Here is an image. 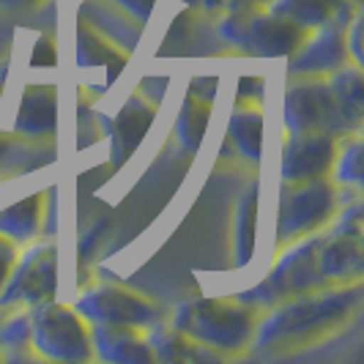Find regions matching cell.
<instances>
[{
  "mask_svg": "<svg viewBox=\"0 0 364 364\" xmlns=\"http://www.w3.org/2000/svg\"><path fill=\"white\" fill-rule=\"evenodd\" d=\"M176 328L186 337L198 340V346L236 350L247 346L250 337L255 334V315L244 304L205 299V301L186 304L176 318Z\"/></svg>",
  "mask_w": 364,
  "mask_h": 364,
  "instance_id": "cell-1",
  "label": "cell"
},
{
  "mask_svg": "<svg viewBox=\"0 0 364 364\" xmlns=\"http://www.w3.org/2000/svg\"><path fill=\"white\" fill-rule=\"evenodd\" d=\"M353 301H356L353 293H328V296L296 301L279 318H274V323L263 328V340H272V337L301 340L307 334H318L323 328L334 326L337 321H343L346 312L353 307Z\"/></svg>",
  "mask_w": 364,
  "mask_h": 364,
  "instance_id": "cell-2",
  "label": "cell"
},
{
  "mask_svg": "<svg viewBox=\"0 0 364 364\" xmlns=\"http://www.w3.org/2000/svg\"><path fill=\"white\" fill-rule=\"evenodd\" d=\"M31 337L53 359H85L91 356L88 331L69 307H44L33 315Z\"/></svg>",
  "mask_w": 364,
  "mask_h": 364,
  "instance_id": "cell-3",
  "label": "cell"
},
{
  "mask_svg": "<svg viewBox=\"0 0 364 364\" xmlns=\"http://www.w3.org/2000/svg\"><path fill=\"white\" fill-rule=\"evenodd\" d=\"M334 208L331 186L318 178H304L296 183V189L285 195L282 200V217H279V233L282 238L304 236L323 225Z\"/></svg>",
  "mask_w": 364,
  "mask_h": 364,
  "instance_id": "cell-4",
  "label": "cell"
},
{
  "mask_svg": "<svg viewBox=\"0 0 364 364\" xmlns=\"http://www.w3.org/2000/svg\"><path fill=\"white\" fill-rule=\"evenodd\" d=\"M80 310L99 323H129V326L148 323L156 315V307L151 301L112 285H99L85 293Z\"/></svg>",
  "mask_w": 364,
  "mask_h": 364,
  "instance_id": "cell-5",
  "label": "cell"
},
{
  "mask_svg": "<svg viewBox=\"0 0 364 364\" xmlns=\"http://www.w3.org/2000/svg\"><path fill=\"white\" fill-rule=\"evenodd\" d=\"M304 28L293 19L282 17V14H250L236 28V41H244L250 50L263 55H285L293 53L301 41Z\"/></svg>",
  "mask_w": 364,
  "mask_h": 364,
  "instance_id": "cell-6",
  "label": "cell"
},
{
  "mask_svg": "<svg viewBox=\"0 0 364 364\" xmlns=\"http://www.w3.org/2000/svg\"><path fill=\"white\" fill-rule=\"evenodd\" d=\"M334 118H343L334 91L321 82H301L288 96V124L293 132H323Z\"/></svg>",
  "mask_w": 364,
  "mask_h": 364,
  "instance_id": "cell-7",
  "label": "cell"
},
{
  "mask_svg": "<svg viewBox=\"0 0 364 364\" xmlns=\"http://www.w3.org/2000/svg\"><path fill=\"white\" fill-rule=\"evenodd\" d=\"M334 159V146L326 132H296L285 148V178H318Z\"/></svg>",
  "mask_w": 364,
  "mask_h": 364,
  "instance_id": "cell-8",
  "label": "cell"
},
{
  "mask_svg": "<svg viewBox=\"0 0 364 364\" xmlns=\"http://www.w3.org/2000/svg\"><path fill=\"white\" fill-rule=\"evenodd\" d=\"M55 291V252L53 247H38L14 274L11 288L3 301H44Z\"/></svg>",
  "mask_w": 364,
  "mask_h": 364,
  "instance_id": "cell-9",
  "label": "cell"
},
{
  "mask_svg": "<svg viewBox=\"0 0 364 364\" xmlns=\"http://www.w3.org/2000/svg\"><path fill=\"white\" fill-rule=\"evenodd\" d=\"M96 343L99 353L107 359H124V362H143L154 359L148 343L129 326V323H99L96 326Z\"/></svg>",
  "mask_w": 364,
  "mask_h": 364,
  "instance_id": "cell-10",
  "label": "cell"
},
{
  "mask_svg": "<svg viewBox=\"0 0 364 364\" xmlns=\"http://www.w3.org/2000/svg\"><path fill=\"white\" fill-rule=\"evenodd\" d=\"M151 118H154V107L148 105L143 99H132L127 107L121 109L118 121H115V159H127L129 154L137 148L140 137L148 132L151 127Z\"/></svg>",
  "mask_w": 364,
  "mask_h": 364,
  "instance_id": "cell-11",
  "label": "cell"
},
{
  "mask_svg": "<svg viewBox=\"0 0 364 364\" xmlns=\"http://www.w3.org/2000/svg\"><path fill=\"white\" fill-rule=\"evenodd\" d=\"M346 0H274V11L304 25H323L340 14Z\"/></svg>",
  "mask_w": 364,
  "mask_h": 364,
  "instance_id": "cell-12",
  "label": "cell"
},
{
  "mask_svg": "<svg viewBox=\"0 0 364 364\" xmlns=\"http://www.w3.org/2000/svg\"><path fill=\"white\" fill-rule=\"evenodd\" d=\"M343 55H346V25L318 33L307 55L299 60V69H328L337 66Z\"/></svg>",
  "mask_w": 364,
  "mask_h": 364,
  "instance_id": "cell-13",
  "label": "cell"
},
{
  "mask_svg": "<svg viewBox=\"0 0 364 364\" xmlns=\"http://www.w3.org/2000/svg\"><path fill=\"white\" fill-rule=\"evenodd\" d=\"M203 85L205 82H198L192 88V93L186 96V105H183V112H181L178 132H181L186 146H198L203 129H205V121H208V112H211V91H203Z\"/></svg>",
  "mask_w": 364,
  "mask_h": 364,
  "instance_id": "cell-14",
  "label": "cell"
},
{
  "mask_svg": "<svg viewBox=\"0 0 364 364\" xmlns=\"http://www.w3.org/2000/svg\"><path fill=\"white\" fill-rule=\"evenodd\" d=\"M55 121V93L50 88H28L25 105L19 112V129L50 132Z\"/></svg>",
  "mask_w": 364,
  "mask_h": 364,
  "instance_id": "cell-15",
  "label": "cell"
},
{
  "mask_svg": "<svg viewBox=\"0 0 364 364\" xmlns=\"http://www.w3.org/2000/svg\"><path fill=\"white\" fill-rule=\"evenodd\" d=\"M260 112L255 107H241L236 109V115L230 118V134L236 140V146L247 154V156H255L260 154Z\"/></svg>",
  "mask_w": 364,
  "mask_h": 364,
  "instance_id": "cell-16",
  "label": "cell"
},
{
  "mask_svg": "<svg viewBox=\"0 0 364 364\" xmlns=\"http://www.w3.org/2000/svg\"><path fill=\"white\" fill-rule=\"evenodd\" d=\"M255 205H257V186H250V192L244 195L241 208L236 219V244H238V263H247L252 244H255Z\"/></svg>",
  "mask_w": 364,
  "mask_h": 364,
  "instance_id": "cell-17",
  "label": "cell"
},
{
  "mask_svg": "<svg viewBox=\"0 0 364 364\" xmlns=\"http://www.w3.org/2000/svg\"><path fill=\"white\" fill-rule=\"evenodd\" d=\"M38 208H41V200L38 198H28L25 203H19V205L6 211L0 228L9 236H33L38 230V217H41Z\"/></svg>",
  "mask_w": 364,
  "mask_h": 364,
  "instance_id": "cell-18",
  "label": "cell"
},
{
  "mask_svg": "<svg viewBox=\"0 0 364 364\" xmlns=\"http://www.w3.org/2000/svg\"><path fill=\"white\" fill-rule=\"evenodd\" d=\"M340 178L350 183L362 181V146L359 143H348L343 148V159H340Z\"/></svg>",
  "mask_w": 364,
  "mask_h": 364,
  "instance_id": "cell-19",
  "label": "cell"
},
{
  "mask_svg": "<svg viewBox=\"0 0 364 364\" xmlns=\"http://www.w3.org/2000/svg\"><path fill=\"white\" fill-rule=\"evenodd\" d=\"M17 263V250L6 236H0V285L9 279V274Z\"/></svg>",
  "mask_w": 364,
  "mask_h": 364,
  "instance_id": "cell-20",
  "label": "cell"
},
{
  "mask_svg": "<svg viewBox=\"0 0 364 364\" xmlns=\"http://www.w3.org/2000/svg\"><path fill=\"white\" fill-rule=\"evenodd\" d=\"M33 66H53L55 63V47H53V38L50 36H41L33 47Z\"/></svg>",
  "mask_w": 364,
  "mask_h": 364,
  "instance_id": "cell-21",
  "label": "cell"
},
{
  "mask_svg": "<svg viewBox=\"0 0 364 364\" xmlns=\"http://www.w3.org/2000/svg\"><path fill=\"white\" fill-rule=\"evenodd\" d=\"M3 3H9V6H22V3H33V0H3Z\"/></svg>",
  "mask_w": 364,
  "mask_h": 364,
  "instance_id": "cell-22",
  "label": "cell"
}]
</instances>
